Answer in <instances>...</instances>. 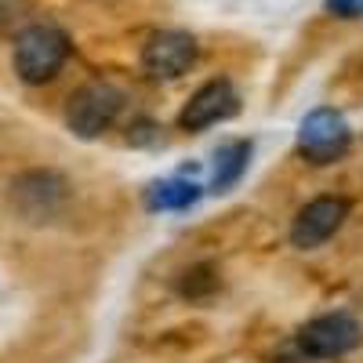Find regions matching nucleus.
Returning <instances> with one entry per match:
<instances>
[{
  "label": "nucleus",
  "instance_id": "obj_10",
  "mask_svg": "<svg viewBox=\"0 0 363 363\" xmlns=\"http://www.w3.org/2000/svg\"><path fill=\"white\" fill-rule=\"evenodd\" d=\"M200 196H203V189L196 186V182L160 178L145 189V207L149 211H189V207H196Z\"/></svg>",
  "mask_w": 363,
  "mask_h": 363
},
{
  "label": "nucleus",
  "instance_id": "obj_5",
  "mask_svg": "<svg viewBox=\"0 0 363 363\" xmlns=\"http://www.w3.org/2000/svg\"><path fill=\"white\" fill-rule=\"evenodd\" d=\"M359 342H363V327L349 313H323L309 320L294 338L301 359H342Z\"/></svg>",
  "mask_w": 363,
  "mask_h": 363
},
{
  "label": "nucleus",
  "instance_id": "obj_9",
  "mask_svg": "<svg viewBox=\"0 0 363 363\" xmlns=\"http://www.w3.org/2000/svg\"><path fill=\"white\" fill-rule=\"evenodd\" d=\"M251 153L255 145L251 138H233V142H222L215 149V157H211V182L207 189L211 193H229L240 178H244L247 164H251Z\"/></svg>",
  "mask_w": 363,
  "mask_h": 363
},
{
  "label": "nucleus",
  "instance_id": "obj_7",
  "mask_svg": "<svg viewBox=\"0 0 363 363\" xmlns=\"http://www.w3.org/2000/svg\"><path fill=\"white\" fill-rule=\"evenodd\" d=\"M349 218V200L342 196H316L298 211V218L291 225V244L298 251H313L320 244H327Z\"/></svg>",
  "mask_w": 363,
  "mask_h": 363
},
{
  "label": "nucleus",
  "instance_id": "obj_8",
  "mask_svg": "<svg viewBox=\"0 0 363 363\" xmlns=\"http://www.w3.org/2000/svg\"><path fill=\"white\" fill-rule=\"evenodd\" d=\"M240 113V91L233 87V80H207L196 95L186 102V109H182L178 124L186 131H207L215 124H225V120H233Z\"/></svg>",
  "mask_w": 363,
  "mask_h": 363
},
{
  "label": "nucleus",
  "instance_id": "obj_4",
  "mask_svg": "<svg viewBox=\"0 0 363 363\" xmlns=\"http://www.w3.org/2000/svg\"><path fill=\"white\" fill-rule=\"evenodd\" d=\"M8 196H11V207L26 222L44 225V222H55L66 211L69 186H66V178L55 174V171H22L11 182Z\"/></svg>",
  "mask_w": 363,
  "mask_h": 363
},
{
  "label": "nucleus",
  "instance_id": "obj_2",
  "mask_svg": "<svg viewBox=\"0 0 363 363\" xmlns=\"http://www.w3.org/2000/svg\"><path fill=\"white\" fill-rule=\"evenodd\" d=\"M120 109H124V91L109 80H91L84 87H77L69 102H66V124L77 138L91 142V138H102L113 124Z\"/></svg>",
  "mask_w": 363,
  "mask_h": 363
},
{
  "label": "nucleus",
  "instance_id": "obj_6",
  "mask_svg": "<svg viewBox=\"0 0 363 363\" xmlns=\"http://www.w3.org/2000/svg\"><path fill=\"white\" fill-rule=\"evenodd\" d=\"M200 58V44L186 29H157L142 44V69L153 80H178L186 77Z\"/></svg>",
  "mask_w": 363,
  "mask_h": 363
},
{
  "label": "nucleus",
  "instance_id": "obj_1",
  "mask_svg": "<svg viewBox=\"0 0 363 363\" xmlns=\"http://www.w3.org/2000/svg\"><path fill=\"white\" fill-rule=\"evenodd\" d=\"M69 58V37L51 22H33L15 37V73L22 84H48Z\"/></svg>",
  "mask_w": 363,
  "mask_h": 363
},
{
  "label": "nucleus",
  "instance_id": "obj_13",
  "mask_svg": "<svg viewBox=\"0 0 363 363\" xmlns=\"http://www.w3.org/2000/svg\"><path fill=\"white\" fill-rule=\"evenodd\" d=\"M327 11L338 18H359L363 15V0H327Z\"/></svg>",
  "mask_w": 363,
  "mask_h": 363
},
{
  "label": "nucleus",
  "instance_id": "obj_11",
  "mask_svg": "<svg viewBox=\"0 0 363 363\" xmlns=\"http://www.w3.org/2000/svg\"><path fill=\"white\" fill-rule=\"evenodd\" d=\"M215 287H218V277H215V269H211V265L186 269V272H182V284H178V291L186 298H207Z\"/></svg>",
  "mask_w": 363,
  "mask_h": 363
},
{
  "label": "nucleus",
  "instance_id": "obj_12",
  "mask_svg": "<svg viewBox=\"0 0 363 363\" xmlns=\"http://www.w3.org/2000/svg\"><path fill=\"white\" fill-rule=\"evenodd\" d=\"M29 15H33V4L29 0H0V37H8V33H22Z\"/></svg>",
  "mask_w": 363,
  "mask_h": 363
},
{
  "label": "nucleus",
  "instance_id": "obj_3",
  "mask_svg": "<svg viewBox=\"0 0 363 363\" xmlns=\"http://www.w3.org/2000/svg\"><path fill=\"white\" fill-rule=\"evenodd\" d=\"M352 145V128L342 109L335 106H320L313 113L301 116L298 124V153L306 157L309 164L323 167V164H335L349 153Z\"/></svg>",
  "mask_w": 363,
  "mask_h": 363
}]
</instances>
